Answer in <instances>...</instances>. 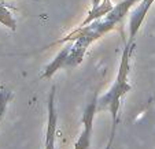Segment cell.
<instances>
[{
    "mask_svg": "<svg viewBox=\"0 0 155 149\" xmlns=\"http://www.w3.org/2000/svg\"><path fill=\"white\" fill-rule=\"evenodd\" d=\"M137 3H140V0H122L118 4H115L113 7V10L106 15V19L114 22L115 25H118L120 22H122L124 18L128 15V12L130 11V8L133 6H136Z\"/></svg>",
    "mask_w": 155,
    "mask_h": 149,
    "instance_id": "5",
    "label": "cell"
},
{
    "mask_svg": "<svg viewBox=\"0 0 155 149\" xmlns=\"http://www.w3.org/2000/svg\"><path fill=\"white\" fill-rule=\"evenodd\" d=\"M12 99V92L6 89L4 86L0 88V122L4 118L7 111V107H8V103L11 101Z\"/></svg>",
    "mask_w": 155,
    "mask_h": 149,
    "instance_id": "9",
    "label": "cell"
},
{
    "mask_svg": "<svg viewBox=\"0 0 155 149\" xmlns=\"http://www.w3.org/2000/svg\"><path fill=\"white\" fill-rule=\"evenodd\" d=\"M48 119H47V132H45V145L44 149H55V135L58 127V114L55 108V86L51 88L48 96Z\"/></svg>",
    "mask_w": 155,
    "mask_h": 149,
    "instance_id": "2",
    "label": "cell"
},
{
    "mask_svg": "<svg viewBox=\"0 0 155 149\" xmlns=\"http://www.w3.org/2000/svg\"><path fill=\"white\" fill-rule=\"evenodd\" d=\"M71 47V45H70ZM70 47H64L59 51V53L52 59V60L45 66L44 68L43 74H41L40 78H45V79H50L56 71H59L61 68L66 67V63H68V56L70 53Z\"/></svg>",
    "mask_w": 155,
    "mask_h": 149,
    "instance_id": "4",
    "label": "cell"
},
{
    "mask_svg": "<svg viewBox=\"0 0 155 149\" xmlns=\"http://www.w3.org/2000/svg\"><path fill=\"white\" fill-rule=\"evenodd\" d=\"M148 10L150 8H147L143 3H139L137 7L132 11L130 17H129V40L128 41H135V37L139 33V30H140L144 19H146Z\"/></svg>",
    "mask_w": 155,
    "mask_h": 149,
    "instance_id": "3",
    "label": "cell"
},
{
    "mask_svg": "<svg viewBox=\"0 0 155 149\" xmlns=\"http://www.w3.org/2000/svg\"><path fill=\"white\" fill-rule=\"evenodd\" d=\"M0 24L6 26L7 29L12 30V32L17 30V19L14 18L10 8L6 6V3L0 4Z\"/></svg>",
    "mask_w": 155,
    "mask_h": 149,
    "instance_id": "8",
    "label": "cell"
},
{
    "mask_svg": "<svg viewBox=\"0 0 155 149\" xmlns=\"http://www.w3.org/2000/svg\"><path fill=\"white\" fill-rule=\"evenodd\" d=\"M100 3H102V0H92V7H91V8H95V7H97Z\"/></svg>",
    "mask_w": 155,
    "mask_h": 149,
    "instance_id": "12",
    "label": "cell"
},
{
    "mask_svg": "<svg viewBox=\"0 0 155 149\" xmlns=\"http://www.w3.org/2000/svg\"><path fill=\"white\" fill-rule=\"evenodd\" d=\"M113 7H114V4L111 3V0H102V3H100L97 7H95V8H91V10H89V12H88L87 18L82 21V22L78 25V26H80V27L87 26V25L92 24V22H95V21L104 18L106 15H107L108 12L113 10Z\"/></svg>",
    "mask_w": 155,
    "mask_h": 149,
    "instance_id": "6",
    "label": "cell"
},
{
    "mask_svg": "<svg viewBox=\"0 0 155 149\" xmlns=\"http://www.w3.org/2000/svg\"><path fill=\"white\" fill-rule=\"evenodd\" d=\"M88 47H89V45H87L84 41H81V40L73 41V45L70 47V53H69V56H68L66 67H74V66H78L82 62V59H84Z\"/></svg>",
    "mask_w": 155,
    "mask_h": 149,
    "instance_id": "7",
    "label": "cell"
},
{
    "mask_svg": "<svg viewBox=\"0 0 155 149\" xmlns=\"http://www.w3.org/2000/svg\"><path fill=\"white\" fill-rule=\"evenodd\" d=\"M155 0H140V3H143L146 7H148V8H151L152 3H154Z\"/></svg>",
    "mask_w": 155,
    "mask_h": 149,
    "instance_id": "11",
    "label": "cell"
},
{
    "mask_svg": "<svg viewBox=\"0 0 155 149\" xmlns=\"http://www.w3.org/2000/svg\"><path fill=\"white\" fill-rule=\"evenodd\" d=\"M114 135H115V129H111V134H110V141H108V144H107V146H106V149H111L113 141H114Z\"/></svg>",
    "mask_w": 155,
    "mask_h": 149,
    "instance_id": "10",
    "label": "cell"
},
{
    "mask_svg": "<svg viewBox=\"0 0 155 149\" xmlns=\"http://www.w3.org/2000/svg\"><path fill=\"white\" fill-rule=\"evenodd\" d=\"M97 93L94 94L92 100L85 107L82 114V132L80 133L78 140L74 144V149H89L92 138V130H94V120L97 112Z\"/></svg>",
    "mask_w": 155,
    "mask_h": 149,
    "instance_id": "1",
    "label": "cell"
}]
</instances>
